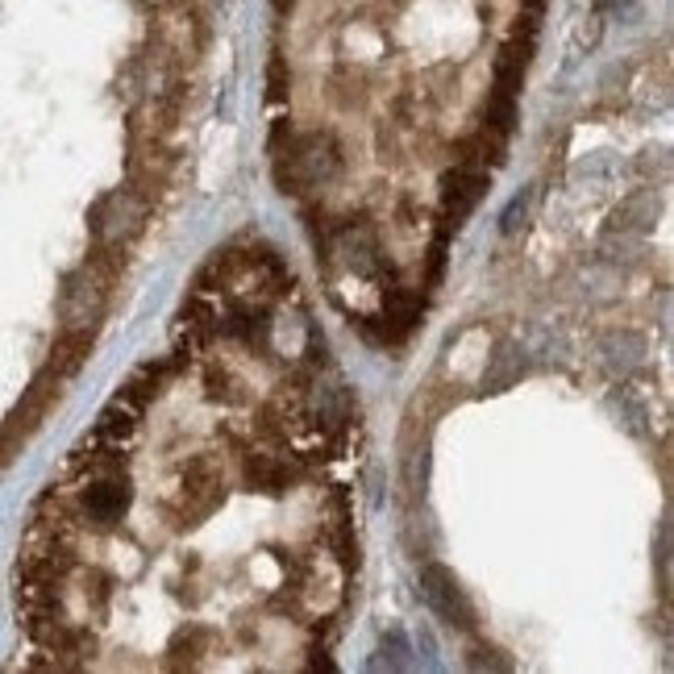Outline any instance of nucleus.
I'll return each instance as SVG.
<instances>
[{"mask_svg": "<svg viewBox=\"0 0 674 674\" xmlns=\"http://www.w3.org/2000/svg\"><path fill=\"white\" fill-rule=\"evenodd\" d=\"M150 221V196L142 188H108L92 212H88V230H92V242H96V251H113L121 254L133 242V237H142Z\"/></svg>", "mask_w": 674, "mask_h": 674, "instance_id": "f257e3e1", "label": "nucleus"}, {"mask_svg": "<svg viewBox=\"0 0 674 674\" xmlns=\"http://www.w3.org/2000/svg\"><path fill=\"white\" fill-rule=\"evenodd\" d=\"M108 288H113V279L101 267H92V263H84L80 271L67 279L63 292H59V325H63V334L92 337L101 329V321L108 313Z\"/></svg>", "mask_w": 674, "mask_h": 674, "instance_id": "f03ea898", "label": "nucleus"}, {"mask_svg": "<svg viewBox=\"0 0 674 674\" xmlns=\"http://www.w3.org/2000/svg\"><path fill=\"white\" fill-rule=\"evenodd\" d=\"M242 484L251 491H263V496H283L292 491L304 475H309V463L295 458L288 445H254L242 454V466H237Z\"/></svg>", "mask_w": 674, "mask_h": 674, "instance_id": "7ed1b4c3", "label": "nucleus"}, {"mask_svg": "<svg viewBox=\"0 0 674 674\" xmlns=\"http://www.w3.org/2000/svg\"><path fill=\"white\" fill-rule=\"evenodd\" d=\"M491 188V171L487 167H466V163H454V167L442 175V191H438V230L442 237L463 230V221L475 212V205L487 196Z\"/></svg>", "mask_w": 674, "mask_h": 674, "instance_id": "20e7f679", "label": "nucleus"}, {"mask_svg": "<svg viewBox=\"0 0 674 674\" xmlns=\"http://www.w3.org/2000/svg\"><path fill=\"white\" fill-rule=\"evenodd\" d=\"M417 583H421V600L429 604V612H433L442 625L463 629V632L475 629V608H470V600H466L463 588H458V579H454L442 562H425Z\"/></svg>", "mask_w": 674, "mask_h": 674, "instance_id": "39448f33", "label": "nucleus"}, {"mask_svg": "<svg viewBox=\"0 0 674 674\" xmlns=\"http://www.w3.org/2000/svg\"><path fill=\"white\" fill-rule=\"evenodd\" d=\"M646 355H650V341L637 329H612V334L600 337V362L608 367L612 375H620V380L629 371H637L646 362Z\"/></svg>", "mask_w": 674, "mask_h": 674, "instance_id": "423d86ee", "label": "nucleus"}, {"mask_svg": "<svg viewBox=\"0 0 674 674\" xmlns=\"http://www.w3.org/2000/svg\"><path fill=\"white\" fill-rule=\"evenodd\" d=\"M175 367H179V359H150L142 362L133 375H129L126 383H121V396L126 400H133L142 412H147L150 404L163 396V387H167V380L175 375Z\"/></svg>", "mask_w": 674, "mask_h": 674, "instance_id": "0eeeda50", "label": "nucleus"}, {"mask_svg": "<svg viewBox=\"0 0 674 674\" xmlns=\"http://www.w3.org/2000/svg\"><path fill=\"white\" fill-rule=\"evenodd\" d=\"M653 217H658V191L653 188H641L625 196L616 212H612L608 221V233H620V237H641V233H650Z\"/></svg>", "mask_w": 674, "mask_h": 674, "instance_id": "6e6552de", "label": "nucleus"}, {"mask_svg": "<svg viewBox=\"0 0 674 674\" xmlns=\"http://www.w3.org/2000/svg\"><path fill=\"white\" fill-rule=\"evenodd\" d=\"M521 371H525V359L516 355V346H512V341H504V346H500V350L491 355V367H487L484 383H487V387H496V392H500V387H508V383L516 380Z\"/></svg>", "mask_w": 674, "mask_h": 674, "instance_id": "1a4fd4ad", "label": "nucleus"}, {"mask_svg": "<svg viewBox=\"0 0 674 674\" xmlns=\"http://www.w3.org/2000/svg\"><path fill=\"white\" fill-rule=\"evenodd\" d=\"M528 200H533L528 191H521V196H512V205H508V209H504V217H500V221H504L500 230H504V233H512V230H516V225H521V221H525Z\"/></svg>", "mask_w": 674, "mask_h": 674, "instance_id": "9d476101", "label": "nucleus"}, {"mask_svg": "<svg viewBox=\"0 0 674 674\" xmlns=\"http://www.w3.org/2000/svg\"><path fill=\"white\" fill-rule=\"evenodd\" d=\"M387 653V650H383ZM371 666H383V658H375ZM387 666H408V646H404L400 632H392V658H387Z\"/></svg>", "mask_w": 674, "mask_h": 674, "instance_id": "9b49d317", "label": "nucleus"}]
</instances>
